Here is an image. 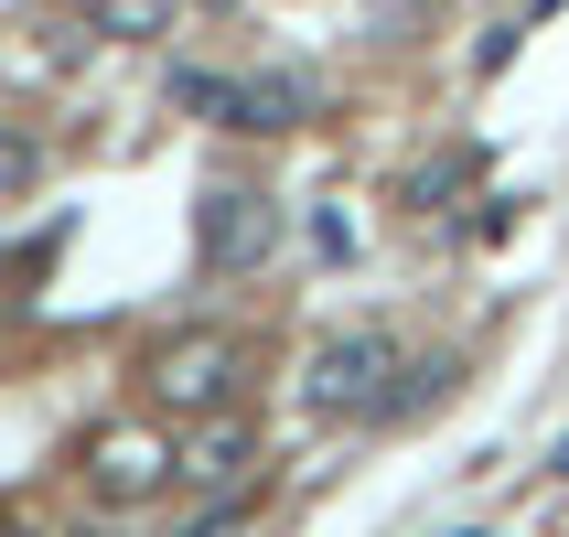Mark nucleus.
Masks as SVG:
<instances>
[{
	"mask_svg": "<svg viewBox=\"0 0 569 537\" xmlns=\"http://www.w3.org/2000/svg\"><path fill=\"white\" fill-rule=\"evenodd\" d=\"M248 419H216V430H204V441H193L183 451V463H172V484H193V495H216V484H237V474H248Z\"/></svg>",
	"mask_w": 569,
	"mask_h": 537,
	"instance_id": "obj_6",
	"label": "nucleus"
},
{
	"mask_svg": "<svg viewBox=\"0 0 569 537\" xmlns=\"http://www.w3.org/2000/svg\"><path fill=\"white\" fill-rule=\"evenodd\" d=\"M269 248H280V205H269V193H204V269H216V280L258 269Z\"/></svg>",
	"mask_w": 569,
	"mask_h": 537,
	"instance_id": "obj_3",
	"label": "nucleus"
},
{
	"mask_svg": "<svg viewBox=\"0 0 569 537\" xmlns=\"http://www.w3.org/2000/svg\"><path fill=\"white\" fill-rule=\"evenodd\" d=\"M43 183V151H32L22 129H0V193H32Z\"/></svg>",
	"mask_w": 569,
	"mask_h": 537,
	"instance_id": "obj_9",
	"label": "nucleus"
},
{
	"mask_svg": "<svg viewBox=\"0 0 569 537\" xmlns=\"http://www.w3.org/2000/svg\"><path fill=\"white\" fill-rule=\"evenodd\" d=\"M172 97H183V108H204L216 129H237V76H172Z\"/></svg>",
	"mask_w": 569,
	"mask_h": 537,
	"instance_id": "obj_8",
	"label": "nucleus"
},
{
	"mask_svg": "<svg viewBox=\"0 0 569 537\" xmlns=\"http://www.w3.org/2000/svg\"><path fill=\"white\" fill-rule=\"evenodd\" d=\"M172 463H183V451L151 441V430H97V451H87V474H97V495H108V506H140Z\"/></svg>",
	"mask_w": 569,
	"mask_h": 537,
	"instance_id": "obj_4",
	"label": "nucleus"
},
{
	"mask_svg": "<svg viewBox=\"0 0 569 537\" xmlns=\"http://www.w3.org/2000/svg\"><path fill=\"white\" fill-rule=\"evenodd\" d=\"M398 387H409L398 334H333V345L312 355L301 398H312L322 419H398Z\"/></svg>",
	"mask_w": 569,
	"mask_h": 537,
	"instance_id": "obj_1",
	"label": "nucleus"
},
{
	"mask_svg": "<svg viewBox=\"0 0 569 537\" xmlns=\"http://www.w3.org/2000/svg\"><path fill=\"white\" fill-rule=\"evenodd\" d=\"M87 32H108V43H151V32H172V0H87Z\"/></svg>",
	"mask_w": 569,
	"mask_h": 537,
	"instance_id": "obj_7",
	"label": "nucleus"
},
{
	"mask_svg": "<svg viewBox=\"0 0 569 537\" xmlns=\"http://www.w3.org/2000/svg\"><path fill=\"white\" fill-rule=\"evenodd\" d=\"M237 377H248V345L216 334V322H204V334H172V345L151 355V398L172 419H216L226 398H237Z\"/></svg>",
	"mask_w": 569,
	"mask_h": 537,
	"instance_id": "obj_2",
	"label": "nucleus"
},
{
	"mask_svg": "<svg viewBox=\"0 0 569 537\" xmlns=\"http://www.w3.org/2000/svg\"><path fill=\"white\" fill-rule=\"evenodd\" d=\"M322 108L312 76H290V64H269V76H237V129H301Z\"/></svg>",
	"mask_w": 569,
	"mask_h": 537,
	"instance_id": "obj_5",
	"label": "nucleus"
}]
</instances>
